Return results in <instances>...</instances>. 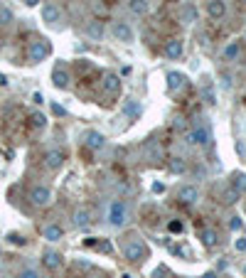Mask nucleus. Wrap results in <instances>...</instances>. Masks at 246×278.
Segmentation results:
<instances>
[{
  "mask_svg": "<svg viewBox=\"0 0 246 278\" xmlns=\"http://www.w3.org/2000/svg\"><path fill=\"white\" fill-rule=\"evenodd\" d=\"M50 55H52V47H50L47 40H35V42H30V47H27V59H30L32 64L47 59Z\"/></svg>",
  "mask_w": 246,
  "mask_h": 278,
  "instance_id": "obj_1",
  "label": "nucleus"
},
{
  "mask_svg": "<svg viewBox=\"0 0 246 278\" xmlns=\"http://www.w3.org/2000/svg\"><path fill=\"white\" fill-rule=\"evenodd\" d=\"M126 222H128V207H126V202L123 199L111 202V207H109V224L111 226H123Z\"/></svg>",
  "mask_w": 246,
  "mask_h": 278,
  "instance_id": "obj_2",
  "label": "nucleus"
},
{
  "mask_svg": "<svg viewBox=\"0 0 246 278\" xmlns=\"http://www.w3.org/2000/svg\"><path fill=\"white\" fill-rule=\"evenodd\" d=\"M123 253H126V258H128L131 263H140V261H145V258H148V249H145V244H143L140 239L128 241V244H126V249H123Z\"/></svg>",
  "mask_w": 246,
  "mask_h": 278,
  "instance_id": "obj_3",
  "label": "nucleus"
},
{
  "mask_svg": "<svg viewBox=\"0 0 246 278\" xmlns=\"http://www.w3.org/2000/svg\"><path fill=\"white\" fill-rule=\"evenodd\" d=\"M190 143L207 148V145L212 143V131H209V126H207V123H194V128L190 131Z\"/></svg>",
  "mask_w": 246,
  "mask_h": 278,
  "instance_id": "obj_4",
  "label": "nucleus"
},
{
  "mask_svg": "<svg viewBox=\"0 0 246 278\" xmlns=\"http://www.w3.org/2000/svg\"><path fill=\"white\" fill-rule=\"evenodd\" d=\"M30 202H32L35 207H47V204L52 202V190L45 187V185L32 187V190H30Z\"/></svg>",
  "mask_w": 246,
  "mask_h": 278,
  "instance_id": "obj_5",
  "label": "nucleus"
},
{
  "mask_svg": "<svg viewBox=\"0 0 246 278\" xmlns=\"http://www.w3.org/2000/svg\"><path fill=\"white\" fill-rule=\"evenodd\" d=\"M101 91H104L106 96L118 94V91H121V77H118V74H113V72H106V74H104V79H101Z\"/></svg>",
  "mask_w": 246,
  "mask_h": 278,
  "instance_id": "obj_6",
  "label": "nucleus"
},
{
  "mask_svg": "<svg viewBox=\"0 0 246 278\" xmlns=\"http://www.w3.org/2000/svg\"><path fill=\"white\" fill-rule=\"evenodd\" d=\"M62 165H64V153L59 148H52V150L45 153V167L47 170H59Z\"/></svg>",
  "mask_w": 246,
  "mask_h": 278,
  "instance_id": "obj_7",
  "label": "nucleus"
},
{
  "mask_svg": "<svg viewBox=\"0 0 246 278\" xmlns=\"http://www.w3.org/2000/svg\"><path fill=\"white\" fill-rule=\"evenodd\" d=\"M177 199H180L182 204H194V202L199 199V190H197L194 185H182V187L177 190Z\"/></svg>",
  "mask_w": 246,
  "mask_h": 278,
  "instance_id": "obj_8",
  "label": "nucleus"
},
{
  "mask_svg": "<svg viewBox=\"0 0 246 278\" xmlns=\"http://www.w3.org/2000/svg\"><path fill=\"white\" fill-rule=\"evenodd\" d=\"M69 72H67V67L64 64H57L55 67V72H52V84L57 86V89H67L69 86Z\"/></svg>",
  "mask_w": 246,
  "mask_h": 278,
  "instance_id": "obj_9",
  "label": "nucleus"
},
{
  "mask_svg": "<svg viewBox=\"0 0 246 278\" xmlns=\"http://www.w3.org/2000/svg\"><path fill=\"white\" fill-rule=\"evenodd\" d=\"M59 18H62V10H59L55 3H45V5H42V20H45L47 25H57Z\"/></svg>",
  "mask_w": 246,
  "mask_h": 278,
  "instance_id": "obj_10",
  "label": "nucleus"
},
{
  "mask_svg": "<svg viewBox=\"0 0 246 278\" xmlns=\"http://www.w3.org/2000/svg\"><path fill=\"white\" fill-rule=\"evenodd\" d=\"M74 226H79V229H84V226H89L91 222H94V212L89 209V207H79L77 212H74Z\"/></svg>",
  "mask_w": 246,
  "mask_h": 278,
  "instance_id": "obj_11",
  "label": "nucleus"
},
{
  "mask_svg": "<svg viewBox=\"0 0 246 278\" xmlns=\"http://www.w3.org/2000/svg\"><path fill=\"white\" fill-rule=\"evenodd\" d=\"M207 13H209L212 20H221L226 15V3H224V0H209V3H207Z\"/></svg>",
  "mask_w": 246,
  "mask_h": 278,
  "instance_id": "obj_12",
  "label": "nucleus"
},
{
  "mask_svg": "<svg viewBox=\"0 0 246 278\" xmlns=\"http://www.w3.org/2000/svg\"><path fill=\"white\" fill-rule=\"evenodd\" d=\"M113 35H116V40H118V42H126V45H131V42H133V37H136V35H133V30H131L126 23H116V25H113Z\"/></svg>",
  "mask_w": 246,
  "mask_h": 278,
  "instance_id": "obj_13",
  "label": "nucleus"
},
{
  "mask_svg": "<svg viewBox=\"0 0 246 278\" xmlns=\"http://www.w3.org/2000/svg\"><path fill=\"white\" fill-rule=\"evenodd\" d=\"M241 50H244V42H241V40H234V42H229V45L224 47L221 55H224L226 62H236V59L241 57Z\"/></svg>",
  "mask_w": 246,
  "mask_h": 278,
  "instance_id": "obj_14",
  "label": "nucleus"
},
{
  "mask_svg": "<svg viewBox=\"0 0 246 278\" xmlns=\"http://www.w3.org/2000/svg\"><path fill=\"white\" fill-rule=\"evenodd\" d=\"M84 143H86L89 150H101V148L106 145V138H104L99 131H89V133L84 136Z\"/></svg>",
  "mask_w": 246,
  "mask_h": 278,
  "instance_id": "obj_15",
  "label": "nucleus"
},
{
  "mask_svg": "<svg viewBox=\"0 0 246 278\" xmlns=\"http://www.w3.org/2000/svg\"><path fill=\"white\" fill-rule=\"evenodd\" d=\"M42 263H45V268L57 271V268L62 266V253H59V251H45V253H42Z\"/></svg>",
  "mask_w": 246,
  "mask_h": 278,
  "instance_id": "obj_16",
  "label": "nucleus"
},
{
  "mask_svg": "<svg viewBox=\"0 0 246 278\" xmlns=\"http://www.w3.org/2000/svg\"><path fill=\"white\" fill-rule=\"evenodd\" d=\"M180 23H182V25L197 23V8H194L192 3H185V5H182V10H180Z\"/></svg>",
  "mask_w": 246,
  "mask_h": 278,
  "instance_id": "obj_17",
  "label": "nucleus"
},
{
  "mask_svg": "<svg viewBox=\"0 0 246 278\" xmlns=\"http://www.w3.org/2000/svg\"><path fill=\"white\" fill-rule=\"evenodd\" d=\"M182 50H185V47H182L180 40H167V42H165V57H167V59H180V57H182Z\"/></svg>",
  "mask_w": 246,
  "mask_h": 278,
  "instance_id": "obj_18",
  "label": "nucleus"
},
{
  "mask_svg": "<svg viewBox=\"0 0 246 278\" xmlns=\"http://www.w3.org/2000/svg\"><path fill=\"white\" fill-rule=\"evenodd\" d=\"M185 84H187L185 74H180V72H170L167 74V89L170 91H180V89H185Z\"/></svg>",
  "mask_w": 246,
  "mask_h": 278,
  "instance_id": "obj_19",
  "label": "nucleus"
},
{
  "mask_svg": "<svg viewBox=\"0 0 246 278\" xmlns=\"http://www.w3.org/2000/svg\"><path fill=\"white\" fill-rule=\"evenodd\" d=\"M121 113L128 116V118H133V121H138V116H140V106H138V101H136V99H126L123 106H121Z\"/></svg>",
  "mask_w": 246,
  "mask_h": 278,
  "instance_id": "obj_20",
  "label": "nucleus"
},
{
  "mask_svg": "<svg viewBox=\"0 0 246 278\" xmlns=\"http://www.w3.org/2000/svg\"><path fill=\"white\" fill-rule=\"evenodd\" d=\"M62 234H64V229H62L59 224H47V226H45V231H42V236H45L47 241H59V239H62Z\"/></svg>",
  "mask_w": 246,
  "mask_h": 278,
  "instance_id": "obj_21",
  "label": "nucleus"
},
{
  "mask_svg": "<svg viewBox=\"0 0 246 278\" xmlns=\"http://www.w3.org/2000/svg\"><path fill=\"white\" fill-rule=\"evenodd\" d=\"M86 35L91 37V40H101L104 37V25L99 23V20H91V23H86Z\"/></svg>",
  "mask_w": 246,
  "mask_h": 278,
  "instance_id": "obj_22",
  "label": "nucleus"
},
{
  "mask_svg": "<svg viewBox=\"0 0 246 278\" xmlns=\"http://www.w3.org/2000/svg\"><path fill=\"white\" fill-rule=\"evenodd\" d=\"M231 190L239 192V195L246 192V175H244V172H234V175H231Z\"/></svg>",
  "mask_w": 246,
  "mask_h": 278,
  "instance_id": "obj_23",
  "label": "nucleus"
},
{
  "mask_svg": "<svg viewBox=\"0 0 246 278\" xmlns=\"http://www.w3.org/2000/svg\"><path fill=\"white\" fill-rule=\"evenodd\" d=\"M15 23V13L8 5H0V28H8Z\"/></svg>",
  "mask_w": 246,
  "mask_h": 278,
  "instance_id": "obj_24",
  "label": "nucleus"
},
{
  "mask_svg": "<svg viewBox=\"0 0 246 278\" xmlns=\"http://www.w3.org/2000/svg\"><path fill=\"white\" fill-rule=\"evenodd\" d=\"M128 10L133 15H145L148 13V0H128Z\"/></svg>",
  "mask_w": 246,
  "mask_h": 278,
  "instance_id": "obj_25",
  "label": "nucleus"
},
{
  "mask_svg": "<svg viewBox=\"0 0 246 278\" xmlns=\"http://www.w3.org/2000/svg\"><path fill=\"white\" fill-rule=\"evenodd\" d=\"M202 96H204V101H207L209 106L217 104V99H214V89H212V82H204V84H202Z\"/></svg>",
  "mask_w": 246,
  "mask_h": 278,
  "instance_id": "obj_26",
  "label": "nucleus"
},
{
  "mask_svg": "<svg viewBox=\"0 0 246 278\" xmlns=\"http://www.w3.org/2000/svg\"><path fill=\"white\" fill-rule=\"evenodd\" d=\"M202 244L212 249V246L217 244V231H214V229H202Z\"/></svg>",
  "mask_w": 246,
  "mask_h": 278,
  "instance_id": "obj_27",
  "label": "nucleus"
},
{
  "mask_svg": "<svg viewBox=\"0 0 246 278\" xmlns=\"http://www.w3.org/2000/svg\"><path fill=\"white\" fill-rule=\"evenodd\" d=\"M167 167H170V172H175V175H182V172H185V160H180V158H172Z\"/></svg>",
  "mask_w": 246,
  "mask_h": 278,
  "instance_id": "obj_28",
  "label": "nucleus"
},
{
  "mask_svg": "<svg viewBox=\"0 0 246 278\" xmlns=\"http://www.w3.org/2000/svg\"><path fill=\"white\" fill-rule=\"evenodd\" d=\"M30 126H32V128H45V126H47V118H45L42 113H32V116H30Z\"/></svg>",
  "mask_w": 246,
  "mask_h": 278,
  "instance_id": "obj_29",
  "label": "nucleus"
},
{
  "mask_svg": "<svg viewBox=\"0 0 246 278\" xmlns=\"http://www.w3.org/2000/svg\"><path fill=\"white\" fill-rule=\"evenodd\" d=\"M241 226H244L241 217H239V214H234V217L229 219V229H231V231H241Z\"/></svg>",
  "mask_w": 246,
  "mask_h": 278,
  "instance_id": "obj_30",
  "label": "nucleus"
},
{
  "mask_svg": "<svg viewBox=\"0 0 246 278\" xmlns=\"http://www.w3.org/2000/svg\"><path fill=\"white\" fill-rule=\"evenodd\" d=\"M239 199V192H234V190H226L224 192V204H234Z\"/></svg>",
  "mask_w": 246,
  "mask_h": 278,
  "instance_id": "obj_31",
  "label": "nucleus"
},
{
  "mask_svg": "<svg viewBox=\"0 0 246 278\" xmlns=\"http://www.w3.org/2000/svg\"><path fill=\"white\" fill-rule=\"evenodd\" d=\"M167 229H170L172 234H182V229H185V226H182V222H180V219H175V222H170V224H167Z\"/></svg>",
  "mask_w": 246,
  "mask_h": 278,
  "instance_id": "obj_32",
  "label": "nucleus"
},
{
  "mask_svg": "<svg viewBox=\"0 0 246 278\" xmlns=\"http://www.w3.org/2000/svg\"><path fill=\"white\" fill-rule=\"evenodd\" d=\"M234 249L236 251H246V239H236L234 241Z\"/></svg>",
  "mask_w": 246,
  "mask_h": 278,
  "instance_id": "obj_33",
  "label": "nucleus"
},
{
  "mask_svg": "<svg viewBox=\"0 0 246 278\" xmlns=\"http://www.w3.org/2000/svg\"><path fill=\"white\" fill-rule=\"evenodd\" d=\"M99 249H101V251H104V253H111V251H113V249H111V244H109V241H101V244H99Z\"/></svg>",
  "mask_w": 246,
  "mask_h": 278,
  "instance_id": "obj_34",
  "label": "nucleus"
},
{
  "mask_svg": "<svg viewBox=\"0 0 246 278\" xmlns=\"http://www.w3.org/2000/svg\"><path fill=\"white\" fill-rule=\"evenodd\" d=\"M10 241H13V244H20V246L25 244V239H23V236H18V234H10Z\"/></svg>",
  "mask_w": 246,
  "mask_h": 278,
  "instance_id": "obj_35",
  "label": "nucleus"
},
{
  "mask_svg": "<svg viewBox=\"0 0 246 278\" xmlns=\"http://www.w3.org/2000/svg\"><path fill=\"white\" fill-rule=\"evenodd\" d=\"M52 109H55V113H57V116H64V113H67V111H64V109H62V106H59V104H55V106H52Z\"/></svg>",
  "mask_w": 246,
  "mask_h": 278,
  "instance_id": "obj_36",
  "label": "nucleus"
},
{
  "mask_svg": "<svg viewBox=\"0 0 246 278\" xmlns=\"http://www.w3.org/2000/svg\"><path fill=\"white\" fill-rule=\"evenodd\" d=\"M153 192H165V185H163V182H155V185H153Z\"/></svg>",
  "mask_w": 246,
  "mask_h": 278,
  "instance_id": "obj_37",
  "label": "nucleus"
},
{
  "mask_svg": "<svg viewBox=\"0 0 246 278\" xmlns=\"http://www.w3.org/2000/svg\"><path fill=\"white\" fill-rule=\"evenodd\" d=\"M23 278H37L35 271H23Z\"/></svg>",
  "mask_w": 246,
  "mask_h": 278,
  "instance_id": "obj_38",
  "label": "nucleus"
},
{
  "mask_svg": "<svg viewBox=\"0 0 246 278\" xmlns=\"http://www.w3.org/2000/svg\"><path fill=\"white\" fill-rule=\"evenodd\" d=\"M37 3H40V0H25V5H27V8H35Z\"/></svg>",
  "mask_w": 246,
  "mask_h": 278,
  "instance_id": "obj_39",
  "label": "nucleus"
},
{
  "mask_svg": "<svg viewBox=\"0 0 246 278\" xmlns=\"http://www.w3.org/2000/svg\"><path fill=\"white\" fill-rule=\"evenodd\" d=\"M202 278H217V273H204Z\"/></svg>",
  "mask_w": 246,
  "mask_h": 278,
  "instance_id": "obj_40",
  "label": "nucleus"
},
{
  "mask_svg": "<svg viewBox=\"0 0 246 278\" xmlns=\"http://www.w3.org/2000/svg\"><path fill=\"white\" fill-rule=\"evenodd\" d=\"M244 273H246V268H244Z\"/></svg>",
  "mask_w": 246,
  "mask_h": 278,
  "instance_id": "obj_41",
  "label": "nucleus"
}]
</instances>
